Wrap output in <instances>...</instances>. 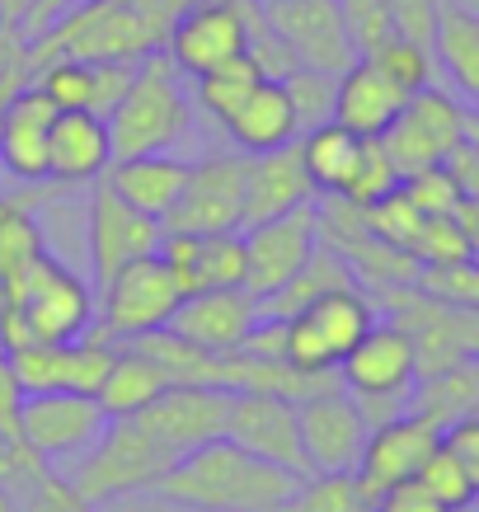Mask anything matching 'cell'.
I'll return each mask as SVG.
<instances>
[{
    "label": "cell",
    "mask_w": 479,
    "mask_h": 512,
    "mask_svg": "<svg viewBox=\"0 0 479 512\" xmlns=\"http://www.w3.org/2000/svg\"><path fill=\"white\" fill-rule=\"evenodd\" d=\"M296 489L301 480L292 470L263 461L231 437H217L184 451L151 489V498L184 512H282Z\"/></svg>",
    "instance_id": "6da1fadb"
},
{
    "label": "cell",
    "mask_w": 479,
    "mask_h": 512,
    "mask_svg": "<svg viewBox=\"0 0 479 512\" xmlns=\"http://www.w3.org/2000/svg\"><path fill=\"white\" fill-rule=\"evenodd\" d=\"M184 80L188 76L165 52H151L132 71L123 99L109 109L113 160L179 156L188 141L198 137V104H193V90Z\"/></svg>",
    "instance_id": "7a4b0ae2"
},
{
    "label": "cell",
    "mask_w": 479,
    "mask_h": 512,
    "mask_svg": "<svg viewBox=\"0 0 479 512\" xmlns=\"http://www.w3.org/2000/svg\"><path fill=\"white\" fill-rule=\"evenodd\" d=\"M94 329L90 282L71 273L57 254H38L29 278L19 282L10 311H0V348L15 353L24 343H71Z\"/></svg>",
    "instance_id": "3957f363"
},
{
    "label": "cell",
    "mask_w": 479,
    "mask_h": 512,
    "mask_svg": "<svg viewBox=\"0 0 479 512\" xmlns=\"http://www.w3.org/2000/svg\"><path fill=\"white\" fill-rule=\"evenodd\" d=\"M160 33L141 10L123 5V0H90L57 19L43 38H33V66L43 62H118V66H141L151 52H160Z\"/></svg>",
    "instance_id": "277c9868"
},
{
    "label": "cell",
    "mask_w": 479,
    "mask_h": 512,
    "mask_svg": "<svg viewBox=\"0 0 479 512\" xmlns=\"http://www.w3.org/2000/svg\"><path fill=\"white\" fill-rule=\"evenodd\" d=\"M174 461L179 456L165 442H155L137 419H109L104 437L66 470V480L90 508H104V503H118V498L151 494Z\"/></svg>",
    "instance_id": "5b68a950"
},
{
    "label": "cell",
    "mask_w": 479,
    "mask_h": 512,
    "mask_svg": "<svg viewBox=\"0 0 479 512\" xmlns=\"http://www.w3.org/2000/svg\"><path fill=\"white\" fill-rule=\"evenodd\" d=\"M339 381L362 409L367 428H381V423L409 414L418 390V362L409 334L400 325H390V320H376L357 339L353 353L339 362Z\"/></svg>",
    "instance_id": "8992f818"
},
{
    "label": "cell",
    "mask_w": 479,
    "mask_h": 512,
    "mask_svg": "<svg viewBox=\"0 0 479 512\" xmlns=\"http://www.w3.org/2000/svg\"><path fill=\"white\" fill-rule=\"evenodd\" d=\"M179 301H184V292H179V282H174L170 264L160 254L132 259L109 282H99L90 334L123 343V339H137V334H151V329H165L170 315L179 311Z\"/></svg>",
    "instance_id": "52a82bcc"
},
{
    "label": "cell",
    "mask_w": 479,
    "mask_h": 512,
    "mask_svg": "<svg viewBox=\"0 0 479 512\" xmlns=\"http://www.w3.org/2000/svg\"><path fill=\"white\" fill-rule=\"evenodd\" d=\"M376 320H381V311H376V296L367 287H339L287 320L282 357L301 372H339V362L353 353L357 339Z\"/></svg>",
    "instance_id": "ba28073f"
},
{
    "label": "cell",
    "mask_w": 479,
    "mask_h": 512,
    "mask_svg": "<svg viewBox=\"0 0 479 512\" xmlns=\"http://www.w3.org/2000/svg\"><path fill=\"white\" fill-rule=\"evenodd\" d=\"M104 428H109V414H104L99 395L38 390V395H24V404H19V442L57 475L76 466L104 437Z\"/></svg>",
    "instance_id": "9c48e42d"
},
{
    "label": "cell",
    "mask_w": 479,
    "mask_h": 512,
    "mask_svg": "<svg viewBox=\"0 0 479 512\" xmlns=\"http://www.w3.org/2000/svg\"><path fill=\"white\" fill-rule=\"evenodd\" d=\"M470 137V109L442 85H428L418 90L409 104L400 109V118L381 132V146H386L390 165L400 170V179L418 170H433V165H447V156L456 146H465Z\"/></svg>",
    "instance_id": "30bf717a"
},
{
    "label": "cell",
    "mask_w": 479,
    "mask_h": 512,
    "mask_svg": "<svg viewBox=\"0 0 479 512\" xmlns=\"http://www.w3.org/2000/svg\"><path fill=\"white\" fill-rule=\"evenodd\" d=\"M249 5L254 0H188L170 19L160 52L170 57L188 80L207 76L217 66L249 52Z\"/></svg>",
    "instance_id": "8fae6325"
},
{
    "label": "cell",
    "mask_w": 479,
    "mask_h": 512,
    "mask_svg": "<svg viewBox=\"0 0 479 512\" xmlns=\"http://www.w3.org/2000/svg\"><path fill=\"white\" fill-rule=\"evenodd\" d=\"M245 160L249 156L240 151H212L202 160H188V184L165 217V231H245Z\"/></svg>",
    "instance_id": "7c38bea8"
},
{
    "label": "cell",
    "mask_w": 479,
    "mask_h": 512,
    "mask_svg": "<svg viewBox=\"0 0 479 512\" xmlns=\"http://www.w3.org/2000/svg\"><path fill=\"white\" fill-rule=\"evenodd\" d=\"M259 10L268 19V29L287 43L296 66L343 76L357 62L348 29H343L339 0H259Z\"/></svg>",
    "instance_id": "4fadbf2b"
},
{
    "label": "cell",
    "mask_w": 479,
    "mask_h": 512,
    "mask_svg": "<svg viewBox=\"0 0 479 512\" xmlns=\"http://www.w3.org/2000/svg\"><path fill=\"white\" fill-rule=\"evenodd\" d=\"M160 240H165V221L146 217L132 202H123L109 188V179H94L90 212H85V245H90L94 282H109L132 259L160 254Z\"/></svg>",
    "instance_id": "5bb4252c"
},
{
    "label": "cell",
    "mask_w": 479,
    "mask_h": 512,
    "mask_svg": "<svg viewBox=\"0 0 479 512\" xmlns=\"http://www.w3.org/2000/svg\"><path fill=\"white\" fill-rule=\"evenodd\" d=\"M315 249H320L315 207H301V212H287V217L245 226V292L254 301L273 296L310 264Z\"/></svg>",
    "instance_id": "9a60e30c"
},
{
    "label": "cell",
    "mask_w": 479,
    "mask_h": 512,
    "mask_svg": "<svg viewBox=\"0 0 479 512\" xmlns=\"http://www.w3.org/2000/svg\"><path fill=\"white\" fill-rule=\"evenodd\" d=\"M15 362V376L24 395H38V390H76V395H99L104 376L113 367V343L99 339V334H85V339L71 343H24L10 353Z\"/></svg>",
    "instance_id": "2e32d148"
},
{
    "label": "cell",
    "mask_w": 479,
    "mask_h": 512,
    "mask_svg": "<svg viewBox=\"0 0 479 512\" xmlns=\"http://www.w3.org/2000/svg\"><path fill=\"white\" fill-rule=\"evenodd\" d=\"M296 419H301V447H306L310 475H353L371 428L348 390H329V395L296 404Z\"/></svg>",
    "instance_id": "e0dca14e"
},
{
    "label": "cell",
    "mask_w": 479,
    "mask_h": 512,
    "mask_svg": "<svg viewBox=\"0 0 479 512\" xmlns=\"http://www.w3.org/2000/svg\"><path fill=\"white\" fill-rule=\"evenodd\" d=\"M132 419L165 442L174 456L202 447V442H217L226 437V423H231V390L221 386H170L160 400H151L141 414Z\"/></svg>",
    "instance_id": "ac0fdd59"
},
{
    "label": "cell",
    "mask_w": 479,
    "mask_h": 512,
    "mask_svg": "<svg viewBox=\"0 0 479 512\" xmlns=\"http://www.w3.org/2000/svg\"><path fill=\"white\" fill-rule=\"evenodd\" d=\"M226 437L240 442L245 451L273 461V466L292 470L296 480H310V461L301 447V419L296 404L278 395H231V423Z\"/></svg>",
    "instance_id": "d6986e66"
},
{
    "label": "cell",
    "mask_w": 479,
    "mask_h": 512,
    "mask_svg": "<svg viewBox=\"0 0 479 512\" xmlns=\"http://www.w3.org/2000/svg\"><path fill=\"white\" fill-rule=\"evenodd\" d=\"M254 325H259V301L245 287H212V292L184 296L165 329H174L179 339H188L202 353L226 357L245 348Z\"/></svg>",
    "instance_id": "ffe728a7"
},
{
    "label": "cell",
    "mask_w": 479,
    "mask_h": 512,
    "mask_svg": "<svg viewBox=\"0 0 479 512\" xmlns=\"http://www.w3.org/2000/svg\"><path fill=\"white\" fill-rule=\"evenodd\" d=\"M437 442H442V423L409 409V414L367 433V447H362V461H357V480L376 489V494L390 489V484L414 480L418 466L437 451Z\"/></svg>",
    "instance_id": "44dd1931"
},
{
    "label": "cell",
    "mask_w": 479,
    "mask_h": 512,
    "mask_svg": "<svg viewBox=\"0 0 479 512\" xmlns=\"http://www.w3.org/2000/svg\"><path fill=\"white\" fill-rule=\"evenodd\" d=\"M160 259L170 264L179 292H212V287H245V231L184 235L165 231Z\"/></svg>",
    "instance_id": "7402d4cb"
},
{
    "label": "cell",
    "mask_w": 479,
    "mask_h": 512,
    "mask_svg": "<svg viewBox=\"0 0 479 512\" xmlns=\"http://www.w3.org/2000/svg\"><path fill=\"white\" fill-rule=\"evenodd\" d=\"M57 109L47 104L38 85L19 90L0 109V170L15 184H43L47 179V141H52Z\"/></svg>",
    "instance_id": "603a6c76"
},
{
    "label": "cell",
    "mask_w": 479,
    "mask_h": 512,
    "mask_svg": "<svg viewBox=\"0 0 479 512\" xmlns=\"http://www.w3.org/2000/svg\"><path fill=\"white\" fill-rule=\"evenodd\" d=\"M315 198H320V193H315L306 165H301L296 141L245 160V226H259V221L315 207Z\"/></svg>",
    "instance_id": "cb8c5ba5"
},
{
    "label": "cell",
    "mask_w": 479,
    "mask_h": 512,
    "mask_svg": "<svg viewBox=\"0 0 479 512\" xmlns=\"http://www.w3.org/2000/svg\"><path fill=\"white\" fill-rule=\"evenodd\" d=\"M137 66H118V62H43L33 66V85L47 94V104L57 113H104L123 99L127 80Z\"/></svg>",
    "instance_id": "d4e9b609"
},
{
    "label": "cell",
    "mask_w": 479,
    "mask_h": 512,
    "mask_svg": "<svg viewBox=\"0 0 479 512\" xmlns=\"http://www.w3.org/2000/svg\"><path fill=\"white\" fill-rule=\"evenodd\" d=\"M113 165V141L104 113H57L47 141V179L57 184H94Z\"/></svg>",
    "instance_id": "484cf974"
},
{
    "label": "cell",
    "mask_w": 479,
    "mask_h": 512,
    "mask_svg": "<svg viewBox=\"0 0 479 512\" xmlns=\"http://www.w3.org/2000/svg\"><path fill=\"white\" fill-rule=\"evenodd\" d=\"M409 104V94L381 71L376 62L357 57L339 76V94H334V123L357 132V137H381L400 109Z\"/></svg>",
    "instance_id": "4316f807"
},
{
    "label": "cell",
    "mask_w": 479,
    "mask_h": 512,
    "mask_svg": "<svg viewBox=\"0 0 479 512\" xmlns=\"http://www.w3.org/2000/svg\"><path fill=\"white\" fill-rule=\"evenodd\" d=\"M226 137L240 156H263V151H278V146H292L301 137L292 113V99L282 90V80H263L259 90L249 94L245 104L226 118Z\"/></svg>",
    "instance_id": "83f0119b"
},
{
    "label": "cell",
    "mask_w": 479,
    "mask_h": 512,
    "mask_svg": "<svg viewBox=\"0 0 479 512\" xmlns=\"http://www.w3.org/2000/svg\"><path fill=\"white\" fill-rule=\"evenodd\" d=\"M109 188L123 202H132L137 212L165 221L174 212V202L188 184V160L184 156H132L109 165Z\"/></svg>",
    "instance_id": "f1b7e54d"
},
{
    "label": "cell",
    "mask_w": 479,
    "mask_h": 512,
    "mask_svg": "<svg viewBox=\"0 0 479 512\" xmlns=\"http://www.w3.org/2000/svg\"><path fill=\"white\" fill-rule=\"evenodd\" d=\"M433 66L451 80L456 99H479V15L461 0H442L433 33Z\"/></svg>",
    "instance_id": "f546056e"
},
{
    "label": "cell",
    "mask_w": 479,
    "mask_h": 512,
    "mask_svg": "<svg viewBox=\"0 0 479 512\" xmlns=\"http://www.w3.org/2000/svg\"><path fill=\"white\" fill-rule=\"evenodd\" d=\"M38 254H47V245L33 207L10 198V193H0V311H10L19 282L29 278Z\"/></svg>",
    "instance_id": "4dcf8cb0"
},
{
    "label": "cell",
    "mask_w": 479,
    "mask_h": 512,
    "mask_svg": "<svg viewBox=\"0 0 479 512\" xmlns=\"http://www.w3.org/2000/svg\"><path fill=\"white\" fill-rule=\"evenodd\" d=\"M362 141L367 137H357V132H348L339 123H320L296 137V151H301V165H306L315 193H343L353 184L357 160H362Z\"/></svg>",
    "instance_id": "1f68e13d"
},
{
    "label": "cell",
    "mask_w": 479,
    "mask_h": 512,
    "mask_svg": "<svg viewBox=\"0 0 479 512\" xmlns=\"http://www.w3.org/2000/svg\"><path fill=\"white\" fill-rule=\"evenodd\" d=\"M339 287H362L357 282V273L348 264H343L339 254L329 245H320L315 254H310V264L296 273L287 287H278L273 296H263L259 301V315L263 320H292L296 311H306L310 301H320V296L339 292Z\"/></svg>",
    "instance_id": "d6a6232c"
},
{
    "label": "cell",
    "mask_w": 479,
    "mask_h": 512,
    "mask_svg": "<svg viewBox=\"0 0 479 512\" xmlns=\"http://www.w3.org/2000/svg\"><path fill=\"white\" fill-rule=\"evenodd\" d=\"M165 390H170V376L160 372L155 362H146L141 353L113 343V367L104 376V386H99V404H104L109 419H132L151 400H160Z\"/></svg>",
    "instance_id": "836d02e7"
},
{
    "label": "cell",
    "mask_w": 479,
    "mask_h": 512,
    "mask_svg": "<svg viewBox=\"0 0 479 512\" xmlns=\"http://www.w3.org/2000/svg\"><path fill=\"white\" fill-rule=\"evenodd\" d=\"M118 348H132L146 362H155L160 372L170 376V386H217V353H202L188 339H179L174 329H151V334H137V339H123Z\"/></svg>",
    "instance_id": "e575fe53"
},
{
    "label": "cell",
    "mask_w": 479,
    "mask_h": 512,
    "mask_svg": "<svg viewBox=\"0 0 479 512\" xmlns=\"http://www.w3.org/2000/svg\"><path fill=\"white\" fill-rule=\"evenodd\" d=\"M263 80L268 76H263L259 62L245 52V57H235V62H226V66H217V71H207V76L193 80V104H198V113H207L212 123H226Z\"/></svg>",
    "instance_id": "d590c367"
},
{
    "label": "cell",
    "mask_w": 479,
    "mask_h": 512,
    "mask_svg": "<svg viewBox=\"0 0 479 512\" xmlns=\"http://www.w3.org/2000/svg\"><path fill=\"white\" fill-rule=\"evenodd\" d=\"M376 498L381 494L357 480V470L353 475H310L282 512H376Z\"/></svg>",
    "instance_id": "8d00e7d4"
},
{
    "label": "cell",
    "mask_w": 479,
    "mask_h": 512,
    "mask_svg": "<svg viewBox=\"0 0 479 512\" xmlns=\"http://www.w3.org/2000/svg\"><path fill=\"white\" fill-rule=\"evenodd\" d=\"M282 90H287V99H292V113H296V127H301V132H310V127H320V123H334L339 76L296 66L292 76H282Z\"/></svg>",
    "instance_id": "74e56055"
},
{
    "label": "cell",
    "mask_w": 479,
    "mask_h": 512,
    "mask_svg": "<svg viewBox=\"0 0 479 512\" xmlns=\"http://www.w3.org/2000/svg\"><path fill=\"white\" fill-rule=\"evenodd\" d=\"M414 480L423 484V489H428V494H433L447 512H470L479 503V489L470 484L465 466L456 461V456H451L447 447H442V442H437V451L428 456V461H423V466H418Z\"/></svg>",
    "instance_id": "f35d334b"
},
{
    "label": "cell",
    "mask_w": 479,
    "mask_h": 512,
    "mask_svg": "<svg viewBox=\"0 0 479 512\" xmlns=\"http://www.w3.org/2000/svg\"><path fill=\"white\" fill-rule=\"evenodd\" d=\"M367 62H376L381 71H386L395 85H400L409 99H414L418 90H428V85H437V66H433V47H418V43H409V38H390L376 57H367Z\"/></svg>",
    "instance_id": "ab89813d"
},
{
    "label": "cell",
    "mask_w": 479,
    "mask_h": 512,
    "mask_svg": "<svg viewBox=\"0 0 479 512\" xmlns=\"http://www.w3.org/2000/svg\"><path fill=\"white\" fill-rule=\"evenodd\" d=\"M409 259H414L418 268H442V264H461V259H470L461 221L456 217H423L414 245H409Z\"/></svg>",
    "instance_id": "60d3db41"
},
{
    "label": "cell",
    "mask_w": 479,
    "mask_h": 512,
    "mask_svg": "<svg viewBox=\"0 0 479 512\" xmlns=\"http://www.w3.org/2000/svg\"><path fill=\"white\" fill-rule=\"evenodd\" d=\"M339 10H343V29H348V43H353L357 57H376L395 38V19H390L386 0H339Z\"/></svg>",
    "instance_id": "b9f144b4"
},
{
    "label": "cell",
    "mask_w": 479,
    "mask_h": 512,
    "mask_svg": "<svg viewBox=\"0 0 479 512\" xmlns=\"http://www.w3.org/2000/svg\"><path fill=\"white\" fill-rule=\"evenodd\" d=\"M362 212H367L371 235H381L386 245H395V249H404V254H409L418 226H423V212L409 202V193H404V188H390L386 198H376L371 207H362Z\"/></svg>",
    "instance_id": "7bdbcfd3"
},
{
    "label": "cell",
    "mask_w": 479,
    "mask_h": 512,
    "mask_svg": "<svg viewBox=\"0 0 479 512\" xmlns=\"http://www.w3.org/2000/svg\"><path fill=\"white\" fill-rule=\"evenodd\" d=\"M390 188H400V170L390 165V156H386V146H381V137H367V141H362V160H357L353 184L343 188L339 198L357 202V207H371L376 198H386Z\"/></svg>",
    "instance_id": "ee69618b"
},
{
    "label": "cell",
    "mask_w": 479,
    "mask_h": 512,
    "mask_svg": "<svg viewBox=\"0 0 479 512\" xmlns=\"http://www.w3.org/2000/svg\"><path fill=\"white\" fill-rule=\"evenodd\" d=\"M400 188L409 193V202H414L423 217H451V212L461 207V188H456V179H451L447 165L409 174V179H400Z\"/></svg>",
    "instance_id": "f6af8a7d"
},
{
    "label": "cell",
    "mask_w": 479,
    "mask_h": 512,
    "mask_svg": "<svg viewBox=\"0 0 479 512\" xmlns=\"http://www.w3.org/2000/svg\"><path fill=\"white\" fill-rule=\"evenodd\" d=\"M418 287H423V292H433V296H442V301H451V306L479 311V264L475 259L442 264V268H423V273H418Z\"/></svg>",
    "instance_id": "bcb514c9"
},
{
    "label": "cell",
    "mask_w": 479,
    "mask_h": 512,
    "mask_svg": "<svg viewBox=\"0 0 479 512\" xmlns=\"http://www.w3.org/2000/svg\"><path fill=\"white\" fill-rule=\"evenodd\" d=\"M33 85V43L24 29L0 24V109L15 99L19 90Z\"/></svg>",
    "instance_id": "7dc6e473"
},
{
    "label": "cell",
    "mask_w": 479,
    "mask_h": 512,
    "mask_svg": "<svg viewBox=\"0 0 479 512\" xmlns=\"http://www.w3.org/2000/svg\"><path fill=\"white\" fill-rule=\"evenodd\" d=\"M19 498H24L19 512H99V508H90V503L71 489V480L57 475V470H47L43 480L33 484L29 494H19Z\"/></svg>",
    "instance_id": "c3c4849f"
},
{
    "label": "cell",
    "mask_w": 479,
    "mask_h": 512,
    "mask_svg": "<svg viewBox=\"0 0 479 512\" xmlns=\"http://www.w3.org/2000/svg\"><path fill=\"white\" fill-rule=\"evenodd\" d=\"M390 19H395V33L409 38L418 47H433L437 33V15H442V0H386Z\"/></svg>",
    "instance_id": "681fc988"
},
{
    "label": "cell",
    "mask_w": 479,
    "mask_h": 512,
    "mask_svg": "<svg viewBox=\"0 0 479 512\" xmlns=\"http://www.w3.org/2000/svg\"><path fill=\"white\" fill-rule=\"evenodd\" d=\"M442 447L456 456L470 475V484L479 489V414H461V419H451L442 428Z\"/></svg>",
    "instance_id": "f907efd6"
},
{
    "label": "cell",
    "mask_w": 479,
    "mask_h": 512,
    "mask_svg": "<svg viewBox=\"0 0 479 512\" xmlns=\"http://www.w3.org/2000/svg\"><path fill=\"white\" fill-rule=\"evenodd\" d=\"M376 512H447L442 503H437L428 489L418 480H404V484H390V489H381V498H376Z\"/></svg>",
    "instance_id": "816d5d0a"
},
{
    "label": "cell",
    "mask_w": 479,
    "mask_h": 512,
    "mask_svg": "<svg viewBox=\"0 0 479 512\" xmlns=\"http://www.w3.org/2000/svg\"><path fill=\"white\" fill-rule=\"evenodd\" d=\"M19 404H24V386H19L10 353L0 348V437H19Z\"/></svg>",
    "instance_id": "f5cc1de1"
},
{
    "label": "cell",
    "mask_w": 479,
    "mask_h": 512,
    "mask_svg": "<svg viewBox=\"0 0 479 512\" xmlns=\"http://www.w3.org/2000/svg\"><path fill=\"white\" fill-rule=\"evenodd\" d=\"M447 170H451V179H456V188H461V198H479V146L475 141L465 137V146L451 151Z\"/></svg>",
    "instance_id": "db71d44e"
},
{
    "label": "cell",
    "mask_w": 479,
    "mask_h": 512,
    "mask_svg": "<svg viewBox=\"0 0 479 512\" xmlns=\"http://www.w3.org/2000/svg\"><path fill=\"white\" fill-rule=\"evenodd\" d=\"M80 5H90V0H38V5H33V15H29V24H24L29 43H33V38H43L57 19H66L71 10H80Z\"/></svg>",
    "instance_id": "11a10c76"
},
{
    "label": "cell",
    "mask_w": 479,
    "mask_h": 512,
    "mask_svg": "<svg viewBox=\"0 0 479 512\" xmlns=\"http://www.w3.org/2000/svg\"><path fill=\"white\" fill-rule=\"evenodd\" d=\"M451 217L461 221L465 245H470V259H475V264H479V198H461V207H456Z\"/></svg>",
    "instance_id": "9f6ffc18"
},
{
    "label": "cell",
    "mask_w": 479,
    "mask_h": 512,
    "mask_svg": "<svg viewBox=\"0 0 479 512\" xmlns=\"http://www.w3.org/2000/svg\"><path fill=\"white\" fill-rule=\"evenodd\" d=\"M33 5L38 0H0V24H10V29H24L33 15Z\"/></svg>",
    "instance_id": "6f0895ef"
},
{
    "label": "cell",
    "mask_w": 479,
    "mask_h": 512,
    "mask_svg": "<svg viewBox=\"0 0 479 512\" xmlns=\"http://www.w3.org/2000/svg\"><path fill=\"white\" fill-rule=\"evenodd\" d=\"M465 348L470 357H479V311H465Z\"/></svg>",
    "instance_id": "680465c9"
},
{
    "label": "cell",
    "mask_w": 479,
    "mask_h": 512,
    "mask_svg": "<svg viewBox=\"0 0 479 512\" xmlns=\"http://www.w3.org/2000/svg\"><path fill=\"white\" fill-rule=\"evenodd\" d=\"M0 512H19V494L10 484H0Z\"/></svg>",
    "instance_id": "91938a15"
},
{
    "label": "cell",
    "mask_w": 479,
    "mask_h": 512,
    "mask_svg": "<svg viewBox=\"0 0 479 512\" xmlns=\"http://www.w3.org/2000/svg\"><path fill=\"white\" fill-rule=\"evenodd\" d=\"M470 127H479V99H475V109H470Z\"/></svg>",
    "instance_id": "94428289"
},
{
    "label": "cell",
    "mask_w": 479,
    "mask_h": 512,
    "mask_svg": "<svg viewBox=\"0 0 479 512\" xmlns=\"http://www.w3.org/2000/svg\"><path fill=\"white\" fill-rule=\"evenodd\" d=\"M470 141H475V146H479V127H470Z\"/></svg>",
    "instance_id": "6125c7cd"
}]
</instances>
